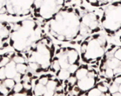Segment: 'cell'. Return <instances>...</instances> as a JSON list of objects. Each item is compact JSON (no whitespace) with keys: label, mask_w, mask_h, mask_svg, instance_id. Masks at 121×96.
<instances>
[{"label":"cell","mask_w":121,"mask_h":96,"mask_svg":"<svg viewBox=\"0 0 121 96\" xmlns=\"http://www.w3.org/2000/svg\"><path fill=\"white\" fill-rule=\"evenodd\" d=\"M81 9L75 4L65 5L47 24V30L57 41L70 42L79 37V24L82 14Z\"/></svg>","instance_id":"1"},{"label":"cell","mask_w":121,"mask_h":96,"mask_svg":"<svg viewBox=\"0 0 121 96\" xmlns=\"http://www.w3.org/2000/svg\"><path fill=\"white\" fill-rule=\"evenodd\" d=\"M44 34L43 26L38 21L26 18L11 24L9 43L15 52L24 53Z\"/></svg>","instance_id":"2"},{"label":"cell","mask_w":121,"mask_h":96,"mask_svg":"<svg viewBox=\"0 0 121 96\" xmlns=\"http://www.w3.org/2000/svg\"><path fill=\"white\" fill-rule=\"evenodd\" d=\"M55 49L50 37L45 34L23 53L29 69L33 73L38 74L48 72Z\"/></svg>","instance_id":"3"},{"label":"cell","mask_w":121,"mask_h":96,"mask_svg":"<svg viewBox=\"0 0 121 96\" xmlns=\"http://www.w3.org/2000/svg\"><path fill=\"white\" fill-rule=\"evenodd\" d=\"M108 46V40L104 34L96 33L87 36L80 43V58L86 64L98 66Z\"/></svg>","instance_id":"4"},{"label":"cell","mask_w":121,"mask_h":96,"mask_svg":"<svg viewBox=\"0 0 121 96\" xmlns=\"http://www.w3.org/2000/svg\"><path fill=\"white\" fill-rule=\"evenodd\" d=\"M101 29L108 37H120L121 27V0L106 6L101 16Z\"/></svg>","instance_id":"5"},{"label":"cell","mask_w":121,"mask_h":96,"mask_svg":"<svg viewBox=\"0 0 121 96\" xmlns=\"http://www.w3.org/2000/svg\"><path fill=\"white\" fill-rule=\"evenodd\" d=\"M66 5V0H34L31 14L39 24H46Z\"/></svg>","instance_id":"6"},{"label":"cell","mask_w":121,"mask_h":96,"mask_svg":"<svg viewBox=\"0 0 121 96\" xmlns=\"http://www.w3.org/2000/svg\"><path fill=\"white\" fill-rule=\"evenodd\" d=\"M101 16L96 11H86L82 13L79 24V37L99 33L101 30Z\"/></svg>","instance_id":"7"},{"label":"cell","mask_w":121,"mask_h":96,"mask_svg":"<svg viewBox=\"0 0 121 96\" xmlns=\"http://www.w3.org/2000/svg\"><path fill=\"white\" fill-rule=\"evenodd\" d=\"M34 0H6V15L25 17L31 14Z\"/></svg>","instance_id":"8"},{"label":"cell","mask_w":121,"mask_h":96,"mask_svg":"<svg viewBox=\"0 0 121 96\" xmlns=\"http://www.w3.org/2000/svg\"><path fill=\"white\" fill-rule=\"evenodd\" d=\"M11 24L6 21H0V50L9 46V41Z\"/></svg>","instance_id":"9"},{"label":"cell","mask_w":121,"mask_h":96,"mask_svg":"<svg viewBox=\"0 0 121 96\" xmlns=\"http://www.w3.org/2000/svg\"><path fill=\"white\" fill-rule=\"evenodd\" d=\"M116 0H85V1L94 8H104Z\"/></svg>","instance_id":"10"},{"label":"cell","mask_w":121,"mask_h":96,"mask_svg":"<svg viewBox=\"0 0 121 96\" xmlns=\"http://www.w3.org/2000/svg\"><path fill=\"white\" fill-rule=\"evenodd\" d=\"M46 90H47V88H46L45 86H43V85L38 83L37 84L35 85L33 94L35 96H43V94L45 93Z\"/></svg>","instance_id":"11"},{"label":"cell","mask_w":121,"mask_h":96,"mask_svg":"<svg viewBox=\"0 0 121 96\" xmlns=\"http://www.w3.org/2000/svg\"><path fill=\"white\" fill-rule=\"evenodd\" d=\"M2 81H3V85L5 87L9 88L10 90H12L13 88V86L16 84V83L13 81V79H11V78H5Z\"/></svg>","instance_id":"12"},{"label":"cell","mask_w":121,"mask_h":96,"mask_svg":"<svg viewBox=\"0 0 121 96\" xmlns=\"http://www.w3.org/2000/svg\"><path fill=\"white\" fill-rule=\"evenodd\" d=\"M121 85H118V84L115 83L112 81V82L110 83V86H109V87H108V92H109L111 94L115 93H116V92H118V91H119V86H120Z\"/></svg>","instance_id":"13"},{"label":"cell","mask_w":121,"mask_h":96,"mask_svg":"<svg viewBox=\"0 0 121 96\" xmlns=\"http://www.w3.org/2000/svg\"><path fill=\"white\" fill-rule=\"evenodd\" d=\"M86 93L87 96H100L102 94L96 87L92 88L91 89L89 90L88 92L86 91Z\"/></svg>","instance_id":"14"},{"label":"cell","mask_w":121,"mask_h":96,"mask_svg":"<svg viewBox=\"0 0 121 96\" xmlns=\"http://www.w3.org/2000/svg\"><path fill=\"white\" fill-rule=\"evenodd\" d=\"M0 15H6V0H0Z\"/></svg>","instance_id":"15"},{"label":"cell","mask_w":121,"mask_h":96,"mask_svg":"<svg viewBox=\"0 0 121 96\" xmlns=\"http://www.w3.org/2000/svg\"><path fill=\"white\" fill-rule=\"evenodd\" d=\"M23 89V83H16L15 86H13V91L15 93H20L22 90Z\"/></svg>","instance_id":"16"},{"label":"cell","mask_w":121,"mask_h":96,"mask_svg":"<svg viewBox=\"0 0 121 96\" xmlns=\"http://www.w3.org/2000/svg\"><path fill=\"white\" fill-rule=\"evenodd\" d=\"M55 91H51V90H46V91L45 92V93L43 94V96H53Z\"/></svg>","instance_id":"17"},{"label":"cell","mask_w":121,"mask_h":96,"mask_svg":"<svg viewBox=\"0 0 121 96\" xmlns=\"http://www.w3.org/2000/svg\"><path fill=\"white\" fill-rule=\"evenodd\" d=\"M13 96H26V94H23V93H14Z\"/></svg>","instance_id":"18"},{"label":"cell","mask_w":121,"mask_h":96,"mask_svg":"<svg viewBox=\"0 0 121 96\" xmlns=\"http://www.w3.org/2000/svg\"><path fill=\"white\" fill-rule=\"evenodd\" d=\"M111 96H121V93L119 92H116L115 93H112L111 94Z\"/></svg>","instance_id":"19"}]
</instances>
